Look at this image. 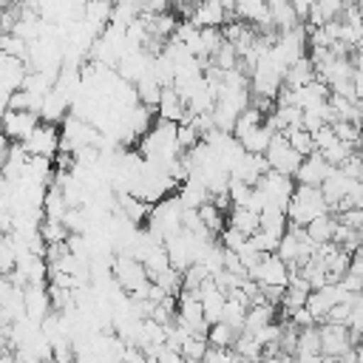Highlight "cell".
I'll list each match as a JSON object with an SVG mask.
<instances>
[{
    "label": "cell",
    "instance_id": "obj_13",
    "mask_svg": "<svg viewBox=\"0 0 363 363\" xmlns=\"http://www.w3.org/2000/svg\"><path fill=\"white\" fill-rule=\"evenodd\" d=\"M207 349L210 346H207L204 335H187L182 340V346H179V354H182V360H201Z\"/></svg>",
    "mask_w": 363,
    "mask_h": 363
},
{
    "label": "cell",
    "instance_id": "obj_4",
    "mask_svg": "<svg viewBox=\"0 0 363 363\" xmlns=\"http://www.w3.org/2000/svg\"><path fill=\"white\" fill-rule=\"evenodd\" d=\"M20 147L28 153V159L40 156V159H51L57 150H60V130L57 125H48V122H40L31 136L26 142H20Z\"/></svg>",
    "mask_w": 363,
    "mask_h": 363
},
{
    "label": "cell",
    "instance_id": "obj_10",
    "mask_svg": "<svg viewBox=\"0 0 363 363\" xmlns=\"http://www.w3.org/2000/svg\"><path fill=\"white\" fill-rule=\"evenodd\" d=\"M227 227L235 230V233H241L244 238H250V235L258 233V213L244 210V207H230V213H227Z\"/></svg>",
    "mask_w": 363,
    "mask_h": 363
},
{
    "label": "cell",
    "instance_id": "obj_11",
    "mask_svg": "<svg viewBox=\"0 0 363 363\" xmlns=\"http://www.w3.org/2000/svg\"><path fill=\"white\" fill-rule=\"evenodd\" d=\"M335 216H329V213H323V216H318L315 221H309L306 227H303V233H306V238L315 244V247H320V244H329L332 241V235H335Z\"/></svg>",
    "mask_w": 363,
    "mask_h": 363
},
{
    "label": "cell",
    "instance_id": "obj_9",
    "mask_svg": "<svg viewBox=\"0 0 363 363\" xmlns=\"http://www.w3.org/2000/svg\"><path fill=\"white\" fill-rule=\"evenodd\" d=\"M272 320H278V309H275V306H269V303H258V306H250V309H247V315H244V326H241V332H250V335H255L258 329L269 326Z\"/></svg>",
    "mask_w": 363,
    "mask_h": 363
},
{
    "label": "cell",
    "instance_id": "obj_15",
    "mask_svg": "<svg viewBox=\"0 0 363 363\" xmlns=\"http://www.w3.org/2000/svg\"><path fill=\"white\" fill-rule=\"evenodd\" d=\"M65 238H68V230L62 227V221L43 218V224H40V241H45V247L48 244H62Z\"/></svg>",
    "mask_w": 363,
    "mask_h": 363
},
{
    "label": "cell",
    "instance_id": "obj_7",
    "mask_svg": "<svg viewBox=\"0 0 363 363\" xmlns=\"http://www.w3.org/2000/svg\"><path fill=\"white\" fill-rule=\"evenodd\" d=\"M156 111H159V119L162 122H170V125H179L187 113V102L179 96V91L173 85H164L159 91V102H156Z\"/></svg>",
    "mask_w": 363,
    "mask_h": 363
},
{
    "label": "cell",
    "instance_id": "obj_12",
    "mask_svg": "<svg viewBox=\"0 0 363 363\" xmlns=\"http://www.w3.org/2000/svg\"><path fill=\"white\" fill-rule=\"evenodd\" d=\"M235 337H238V332L235 329H230L227 323H213V326H207V335H204V340H207V346L210 349H233V343H235Z\"/></svg>",
    "mask_w": 363,
    "mask_h": 363
},
{
    "label": "cell",
    "instance_id": "obj_5",
    "mask_svg": "<svg viewBox=\"0 0 363 363\" xmlns=\"http://www.w3.org/2000/svg\"><path fill=\"white\" fill-rule=\"evenodd\" d=\"M332 173H335V167H329L318 153H312V156L301 159V164H298L292 182H295V187H315V190H320V184H323Z\"/></svg>",
    "mask_w": 363,
    "mask_h": 363
},
{
    "label": "cell",
    "instance_id": "obj_8",
    "mask_svg": "<svg viewBox=\"0 0 363 363\" xmlns=\"http://www.w3.org/2000/svg\"><path fill=\"white\" fill-rule=\"evenodd\" d=\"M187 23L193 28H221L224 26V6L221 3H199Z\"/></svg>",
    "mask_w": 363,
    "mask_h": 363
},
{
    "label": "cell",
    "instance_id": "obj_16",
    "mask_svg": "<svg viewBox=\"0 0 363 363\" xmlns=\"http://www.w3.org/2000/svg\"><path fill=\"white\" fill-rule=\"evenodd\" d=\"M318 363H337V357H318Z\"/></svg>",
    "mask_w": 363,
    "mask_h": 363
},
{
    "label": "cell",
    "instance_id": "obj_1",
    "mask_svg": "<svg viewBox=\"0 0 363 363\" xmlns=\"http://www.w3.org/2000/svg\"><path fill=\"white\" fill-rule=\"evenodd\" d=\"M284 213H286V224L289 227H306L309 221H315L318 216H323L329 210H326V201H323L320 190H315V187H295L289 201H286V207H284Z\"/></svg>",
    "mask_w": 363,
    "mask_h": 363
},
{
    "label": "cell",
    "instance_id": "obj_14",
    "mask_svg": "<svg viewBox=\"0 0 363 363\" xmlns=\"http://www.w3.org/2000/svg\"><path fill=\"white\" fill-rule=\"evenodd\" d=\"M286 136V145L301 156V159H306V156H312L315 153V145H312V136L301 128V130H289V133H284Z\"/></svg>",
    "mask_w": 363,
    "mask_h": 363
},
{
    "label": "cell",
    "instance_id": "obj_3",
    "mask_svg": "<svg viewBox=\"0 0 363 363\" xmlns=\"http://www.w3.org/2000/svg\"><path fill=\"white\" fill-rule=\"evenodd\" d=\"M37 125H40V116L31 111H3L0 113V136H6L11 145L26 142Z\"/></svg>",
    "mask_w": 363,
    "mask_h": 363
},
{
    "label": "cell",
    "instance_id": "obj_2",
    "mask_svg": "<svg viewBox=\"0 0 363 363\" xmlns=\"http://www.w3.org/2000/svg\"><path fill=\"white\" fill-rule=\"evenodd\" d=\"M264 159H267V164H269L272 173H281L286 179H292L295 170H298V164H301V156L286 145V136L284 133H272V139H269V145L264 150Z\"/></svg>",
    "mask_w": 363,
    "mask_h": 363
},
{
    "label": "cell",
    "instance_id": "obj_6",
    "mask_svg": "<svg viewBox=\"0 0 363 363\" xmlns=\"http://www.w3.org/2000/svg\"><path fill=\"white\" fill-rule=\"evenodd\" d=\"M318 337H320V357H340L346 349H352L346 326L320 323L318 326Z\"/></svg>",
    "mask_w": 363,
    "mask_h": 363
}]
</instances>
